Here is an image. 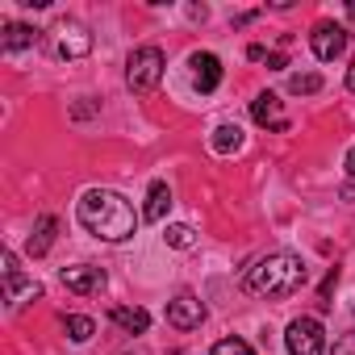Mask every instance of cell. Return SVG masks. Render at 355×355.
Instances as JSON below:
<instances>
[{
	"instance_id": "8992f818",
	"label": "cell",
	"mask_w": 355,
	"mask_h": 355,
	"mask_svg": "<svg viewBox=\"0 0 355 355\" xmlns=\"http://www.w3.org/2000/svg\"><path fill=\"white\" fill-rule=\"evenodd\" d=\"M309 42H313V55H318L322 63H330V59H338V55H343L347 34H343V26H334V21H318V26H313V34H309Z\"/></svg>"
},
{
	"instance_id": "e0dca14e",
	"label": "cell",
	"mask_w": 355,
	"mask_h": 355,
	"mask_svg": "<svg viewBox=\"0 0 355 355\" xmlns=\"http://www.w3.org/2000/svg\"><path fill=\"white\" fill-rule=\"evenodd\" d=\"M318 88H322V76H318V71H297V76L288 80V92H293V96H313Z\"/></svg>"
},
{
	"instance_id": "5bb4252c",
	"label": "cell",
	"mask_w": 355,
	"mask_h": 355,
	"mask_svg": "<svg viewBox=\"0 0 355 355\" xmlns=\"http://www.w3.org/2000/svg\"><path fill=\"white\" fill-rule=\"evenodd\" d=\"M167 209H171V189L163 180H155L150 193H146V222H163Z\"/></svg>"
},
{
	"instance_id": "ac0fdd59",
	"label": "cell",
	"mask_w": 355,
	"mask_h": 355,
	"mask_svg": "<svg viewBox=\"0 0 355 355\" xmlns=\"http://www.w3.org/2000/svg\"><path fill=\"white\" fill-rule=\"evenodd\" d=\"M63 326H67V334H71L76 343H88V338H92V330H96V326H92V318H84V313H71Z\"/></svg>"
},
{
	"instance_id": "52a82bcc",
	"label": "cell",
	"mask_w": 355,
	"mask_h": 355,
	"mask_svg": "<svg viewBox=\"0 0 355 355\" xmlns=\"http://www.w3.org/2000/svg\"><path fill=\"white\" fill-rule=\"evenodd\" d=\"M5 297H9V305H21L26 297H42V288H38L34 280H26V276H21V268H17V255H13V251H5Z\"/></svg>"
},
{
	"instance_id": "7402d4cb",
	"label": "cell",
	"mask_w": 355,
	"mask_h": 355,
	"mask_svg": "<svg viewBox=\"0 0 355 355\" xmlns=\"http://www.w3.org/2000/svg\"><path fill=\"white\" fill-rule=\"evenodd\" d=\"M247 59H251V63H263V59H268V51H263V46H247Z\"/></svg>"
},
{
	"instance_id": "9c48e42d",
	"label": "cell",
	"mask_w": 355,
	"mask_h": 355,
	"mask_svg": "<svg viewBox=\"0 0 355 355\" xmlns=\"http://www.w3.org/2000/svg\"><path fill=\"white\" fill-rule=\"evenodd\" d=\"M92 51V34L80 26V21H67L63 30H59V55L63 59H84Z\"/></svg>"
},
{
	"instance_id": "d6986e66",
	"label": "cell",
	"mask_w": 355,
	"mask_h": 355,
	"mask_svg": "<svg viewBox=\"0 0 355 355\" xmlns=\"http://www.w3.org/2000/svg\"><path fill=\"white\" fill-rule=\"evenodd\" d=\"M167 243L180 247V251H189L197 243V234H193V226H167Z\"/></svg>"
},
{
	"instance_id": "44dd1931",
	"label": "cell",
	"mask_w": 355,
	"mask_h": 355,
	"mask_svg": "<svg viewBox=\"0 0 355 355\" xmlns=\"http://www.w3.org/2000/svg\"><path fill=\"white\" fill-rule=\"evenodd\" d=\"M284 67H288L284 55H268V71H284Z\"/></svg>"
},
{
	"instance_id": "5b68a950",
	"label": "cell",
	"mask_w": 355,
	"mask_h": 355,
	"mask_svg": "<svg viewBox=\"0 0 355 355\" xmlns=\"http://www.w3.org/2000/svg\"><path fill=\"white\" fill-rule=\"evenodd\" d=\"M167 322L175 330H197L205 322V305L193 297V293H180L175 301H167Z\"/></svg>"
},
{
	"instance_id": "cb8c5ba5",
	"label": "cell",
	"mask_w": 355,
	"mask_h": 355,
	"mask_svg": "<svg viewBox=\"0 0 355 355\" xmlns=\"http://www.w3.org/2000/svg\"><path fill=\"white\" fill-rule=\"evenodd\" d=\"M347 88H351V92H355V67H351V71H347Z\"/></svg>"
},
{
	"instance_id": "9a60e30c",
	"label": "cell",
	"mask_w": 355,
	"mask_h": 355,
	"mask_svg": "<svg viewBox=\"0 0 355 355\" xmlns=\"http://www.w3.org/2000/svg\"><path fill=\"white\" fill-rule=\"evenodd\" d=\"M34 42H38V30H30V26H9L5 38H0V46H5V51H26Z\"/></svg>"
},
{
	"instance_id": "ba28073f",
	"label": "cell",
	"mask_w": 355,
	"mask_h": 355,
	"mask_svg": "<svg viewBox=\"0 0 355 355\" xmlns=\"http://www.w3.org/2000/svg\"><path fill=\"white\" fill-rule=\"evenodd\" d=\"M63 288L67 293H76V297H92V293H101L105 288V272L101 268H63Z\"/></svg>"
},
{
	"instance_id": "277c9868",
	"label": "cell",
	"mask_w": 355,
	"mask_h": 355,
	"mask_svg": "<svg viewBox=\"0 0 355 355\" xmlns=\"http://www.w3.org/2000/svg\"><path fill=\"white\" fill-rule=\"evenodd\" d=\"M284 343H288V355H322L326 351V330H322L318 318H293Z\"/></svg>"
},
{
	"instance_id": "7a4b0ae2",
	"label": "cell",
	"mask_w": 355,
	"mask_h": 355,
	"mask_svg": "<svg viewBox=\"0 0 355 355\" xmlns=\"http://www.w3.org/2000/svg\"><path fill=\"white\" fill-rule=\"evenodd\" d=\"M305 280H309V268L301 263V255H288V251H276V255L259 259L247 276V284L259 297H293Z\"/></svg>"
},
{
	"instance_id": "6da1fadb",
	"label": "cell",
	"mask_w": 355,
	"mask_h": 355,
	"mask_svg": "<svg viewBox=\"0 0 355 355\" xmlns=\"http://www.w3.org/2000/svg\"><path fill=\"white\" fill-rule=\"evenodd\" d=\"M80 222L96 234V239H109V243H121L138 230V218H134V205L113 193V189H92L80 197Z\"/></svg>"
},
{
	"instance_id": "ffe728a7",
	"label": "cell",
	"mask_w": 355,
	"mask_h": 355,
	"mask_svg": "<svg viewBox=\"0 0 355 355\" xmlns=\"http://www.w3.org/2000/svg\"><path fill=\"white\" fill-rule=\"evenodd\" d=\"M214 355H255L243 338H222V343H214Z\"/></svg>"
},
{
	"instance_id": "30bf717a",
	"label": "cell",
	"mask_w": 355,
	"mask_h": 355,
	"mask_svg": "<svg viewBox=\"0 0 355 355\" xmlns=\"http://www.w3.org/2000/svg\"><path fill=\"white\" fill-rule=\"evenodd\" d=\"M193 84H197V92H214L218 84H222V59L218 55H209V51H201V55H193Z\"/></svg>"
},
{
	"instance_id": "603a6c76",
	"label": "cell",
	"mask_w": 355,
	"mask_h": 355,
	"mask_svg": "<svg viewBox=\"0 0 355 355\" xmlns=\"http://www.w3.org/2000/svg\"><path fill=\"white\" fill-rule=\"evenodd\" d=\"M347 171H351V175H355V146H351V150H347Z\"/></svg>"
},
{
	"instance_id": "7c38bea8",
	"label": "cell",
	"mask_w": 355,
	"mask_h": 355,
	"mask_svg": "<svg viewBox=\"0 0 355 355\" xmlns=\"http://www.w3.org/2000/svg\"><path fill=\"white\" fill-rule=\"evenodd\" d=\"M109 322H113V326H121L125 334H146L150 313H146L142 305H113V309H109Z\"/></svg>"
},
{
	"instance_id": "3957f363",
	"label": "cell",
	"mask_w": 355,
	"mask_h": 355,
	"mask_svg": "<svg viewBox=\"0 0 355 355\" xmlns=\"http://www.w3.org/2000/svg\"><path fill=\"white\" fill-rule=\"evenodd\" d=\"M159 80H163V51H159V46H138V51L130 55L125 84H130L134 92H150Z\"/></svg>"
},
{
	"instance_id": "8fae6325",
	"label": "cell",
	"mask_w": 355,
	"mask_h": 355,
	"mask_svg": "<svg viewBox=\"0 0 355 355\" xmlns=\"http://www.w3.org/2000/svg\"><path fill=\"white\" fill-rule=\"evenodd\" d=\"M251 117H255L259 125H272L276 134H284V130H288V117H280V96H276V92H263V96H255V105H251Z\"/></svg>"
},
{
	"instance_id": "2e32d148",
	"label": "cell",
	"mask_w": 355,
	"mask_h": 355,
	"mask_svg": "<svg viewBox=\"0 0 355 355\" xmlns=\"http://www.w3.org/2000/svg\"><path fill=\"white\" fill-rule=\"evenodd\" d=\"M239 146H243V130H239V125H218V130H214V150L230 155V150H239Z\"/></svg>"
},
{
	"instance_id": "4fadbf2b",
	"label": "cell",
	"mask_w": 355,
	"mask_h": 355,
	"mask_svg": "<svg viewBox=\"0 0 355 355\" xmlns=\"http://www.w3.org/2000/svg\"><path fill=\"white\" fill-rule=\"evenodd\" d=\"M55 234H59V218L55 214H42L38 226H34V234H30V255H46L51 243H55Z\"/></svg>"
}]
</instances>
